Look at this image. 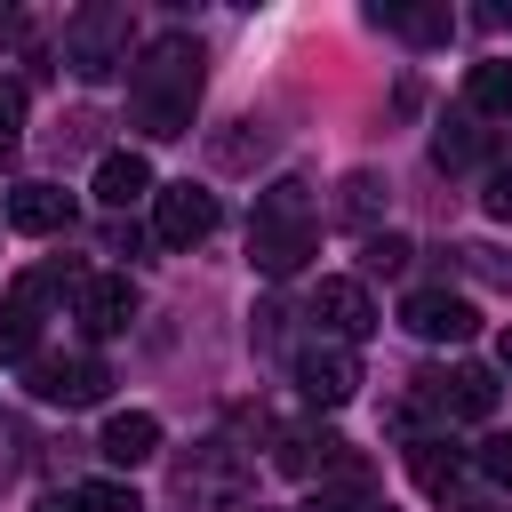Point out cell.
Returning a JSON list of instances; mask_svg holds the SVG:
<instances>
[{"mask_svg": "<svg viewBox=\"0 0 512 512\" xmlns=\"http://www.w3.org/2000/svg\"><path fill=\"white\" fill-rule=\"evenodd\" d=\"M152 232H160V248H192V240H208L216 232V192L208 184H160L152 192Z\"/></svg>", "mask_w": 512, "mask_h": 512, "instance_id": "obj_3", "label": "cell"}, {"mask_svg": "<svg viewBox=\"0 0 512 512\" xmlns=\"http://www.w3.org/2000/svg\"><path fill=\"white\" fill-rule=\"evenodd\" d=\"M296 392H304L312 408H344V400L360 392L352 352H336V344H304V352H296Z\"/></svg>", "mask_w": 512, "mask_h": 512, "instance_id": "obj_6", "label": "cell"}, {"mask_svg": "<svg viewBox=\"0 0 512 512\" xmlns=\"http://www.w3.org/2000/svg\"><path fill=\"white\" fill-rule=\"evenodd\" d=\"M64 64H72L80 80H112V72L128 64V16H120V8H80L72 32H64Z\"/></svg>", "mask_w": 512, "mask_h": 512, "instance_id": "obj_2", "label": "cell"}, {"mask_svg": "<svg viewBox=\"0 0 512 512\" xmlns=\"http://www.w3.org/2000/svg\"><path fill=\"white\" fill-rule=\"evenodd\" d=\"M344 216H352V224L376 216V176H352V184H344Z\"/></svg>", "mask_w": 512, "mask_h": 512, "instance_id": "obj_24", "label": "cell"}, {"mask_svg": "<svg viewBox=\"0 0 512 512\" xmlns=\"http://www.w3.org/2000/svg\"><path fill=\"white\" fill-rule=\"evenodd\" d=\"M16 128H24V88L0 80V144H16Z\"/></svg>", "mask_w": 512, "mask_h": 512, "instance_id": "obj_25", "label": "cell"}, {"mask_svg": "<svg viewBox=\"0 0 512 512\" xmlns=\"http://www.w3.org/2000/svg\"><path fill=\"white\" fill-rule=\"evenodd\" d=\"M128 96H136V128H144V136H184V128H192V104H200V40L160 32V40L136 56Z\"/></svg>", "mask_w": 512, "mask_h": 512, "instance_id": "obj_1", "label": "cell"}, {"mask_svg": "<svg viewBox=\"0 0 512 512\" xmlns=\"http://www.w3.org/2000/svg\"><path fill=\"white\" fill-rule=\"evenodd\" d=\"M160 184H152V160L144 152H104L96 160V200L104 208H136V200H152Z\"/></svg>", "mask_w": 512, "mask_h": 512, "instance_id": "obj_10", "label": "cell"}, {"mask_svg": "<svg viewBox=\"0 0 512 512\" xmlns=\"http://www.w3.org/2000/svg\"><path fill=\"white\" fill-rule=\"evenodd\" d=\"M480 208H488L496 224H512V168H496V176H488V192H480Z\"/></svg>", "mask_w": 512, "mask_h": 512, "instance_id": "obj_26", "label": "cell"}, {"mask_svg": "<svg viewBox=\"0 0 512 512\" xmlns=\"http://www.w3.org/2000/svg\"><path fill=\"white\" fill-rule=\"evenodd\" d=\"M408 472H416L424 496H448V488L464 480V456H456L448 440H416V448H408Z\"/></svg>", "mask_w": 512, "mask_h": 512, "instance_id": "obj_16", "label": "cell"}, {"mask_svg": "<svg viewBox=\"0 0 512 512\" xmlns=\"http://www.w3.org/2000/svg\"><path fill=\"white\" fill-rule=\"evenodd\" d=\"M432 160H440V168H464V160H480V128H472V120H448V128L432 136Z\"/></svg>", "mask_w": 512, "mask_h": 512, "instance_id": "obj_21", "label": "cell"}, {"mask_svg": "<svg viewBox=\"0 0 512 512\" xmlns=\"http://www.w3.org/2000/svg\"><path fill=\"white\" fill-rule=\"evenodd\" d=\"M336 456H344V440H336V432H312V424H288V432H280V448H272V464H280V472H296V480L328 472Z\"/></svg>", "mask_w": 512, "mask_h": 512, "instance_id": "obj_13", "label": "cell"}, {"mask_svg": "<svg viewBox=\"0 0 512 512\" xmlns=\"http://www.w3.org/2000/svg\"><path fill=\"white\" fill-rule=\"evenodd\" d=\"M400 328L424 336V344H464V336L480 328V312H472L464 296H448V288H416V296L400 304Z\"/></svg>", "mask_w": 512, "mask_h": 512, "instance_id": "obj_4", "label": "cell"}, {"mask_svg": "<svg viewBox=\"0 0 512 512\" xmlns=\"http://www.w3.org/2000/svg\"><path fill=\"white\" fill-rule=\"evenodd\" d=\"M72 512H144L128 480H80L72 488Z\"/></svg>", "mask_w": 512, "mask_h": 512, "instance_id": "obj_19", "label": "cell"}, {"mask_svg": "<svg viewBox=\"0 0 512 512\" xmlns=\"http://www.w3.org/2000/svg\"><path fill=\"white\" fill-rule=\"evenodd\" d=\"M368 512H384V504H368Z\"/></svg>", "mask_w": 512, "mask_h": 512, "instance_id": "obj_30", "label": "cell"}, {"mask_svg": "<svg viewBox=\"0 0 512 512\" xmlns=\"http://www.w3.org/2000/svg\"><path fill=\"white\" fill-rule=\"evenodd\" d=\"M376 24H400L408 40H448V8H376Z\"/></svg>", "mask_w": 512, "mask_h": 512, "instance_id": "obj_20", "label": "cell"}, {"mask_svg": "<svg viewBox=\"0 0 512 512\" xmlns=\"http://www.w3.org/2000/svg\"><path fill=\"white\" fill-rule=\"evenodd\" d=\"M304 512H368V464L344 448L328 472H320V488H312V504Z\"/></svg>", "mask_w": 512, "mask_h": 512, "instance_id": "obj_14", "label": "cell"}, {"mask_svg": "<svg viewBox=\"0 0 512 512\" xmlns=\"http://www.w3.org/2000/svg\"><path fill=\"white\" fill-rule=\"evenodd\" d=\"M480 472H488V480H512V440H488V448H480Z\"/></svg>", "mask_w": 512, "mask_h": 512, "instance_id": "obj_27", "label": "cell"}, {"mask_svg": "<svg viewBox=\"0 0 512 512\" xmlns=\"http://www.w3.org/2000/svg\"><path fill=\"white\" fill-rule=\"evenodd\" d=\"M104 384H112V368H104L96 352H80V360H48V352H32V392H40V400L88 408V400H104Z\"/></svg>", "mask_w": 512, "mask_h": 512, "instance_id": "obj_5", "label": "cell"}, {"mask_svg": "<svg viewBox=\"0 0 512 512\" xmlns=\"http://www.w3.org/2000/svg\"><path fill=\"white\" fill-rule=\"evenodd\" d=\"M136 320V288L120 280V272H88V288H80V328L88 336H120Z\"/></svg>", "mask_w": 512, "mask_h": 512, "instance_id": "obj_9", "label": "cell"}, {"mask_svg": "<svg viewBox=\"0 0 512 512\" xmlns=\"http://www.w3.org/2000/svg\"><path fill=\"white\" fill-rule=\"evenodd\" d=\"M16 32H24V24H16V8H0V40H16Z\"/></svg>", "mask_w": 512, "mask_h": 512, "instance_id": "obj_29", "label": "cell"}, {"mask_svg": "<svg viewBox=\"0 0 512 512\" xmlns=\"http://www.w3.org/2000/svg\"><path fill=\"white\" fill-rule=\"evenodd\" d=\"M408 256H416V248H408L400 232H376V240H368V272H400Z\"/></svg>", "mask_w": 512, "mask_h": 512, "instance_id": "obj_23", "label": "cell"}, {"mask_svg": "<svg viewBox=\"0 0 512 512\" xmlns=\"http://www.w3.org/2000/svg\"><path fill=\"white\" fill-rule=\"evenodd\" d=\"M256 224H304V184H296V176H280V184L256 200Z\"/></svg>", "mask_w": 512, "mask_h": 512, "instance_id": "obj_22", "label": "cell"}, {"mask_svg": "<svg viewBox=\"0 0 512 512\" xmlns=\"http://www.w3.org/2000/svg\"><path fill=\"white\" fill-rule=\"evenodd\" d=\"M112 464H144V456H160V416H144V408H120V416H104V440H96Z\"/></svg>", "mask_w": 512, "mask_h": 512, "instance_id": "obj_12", "label": "cell"}, {"mask_svg": "<svg viewBox=\"0 0 512 512\" xmlns=\"http://www.w3.org/2000/svg\"><path fill=\"white\" fill-rule=\"evenodd\" d=\"M440 408L448 416H464V424H480V416H496V368H456V376H440Z\"/></svg>", "mask_w": 512, "mask_h": 512, "instance_id": "obj_15", "label": "cell"}, {"mask_svg": "<svg viewBox=\"0 0 512 512\" xmlns=\"http://www.w3.org/2000/svg\"><path fill=\"white\" fill-rule=\"evenodd\" d=\"M496 368H504V376H512V328H504V336H496Z\"/></svg>", "mask_w": 512, "mask_h": 512, "instance_id": "obj_28", "label": "cell"}, {"mask_svg": "<svg viewBox=\"0 0 512 512\" xmlns=\"http://www.w3.org/2000/svg\"><path fill=\"white\" fill-rule=\"evenodd\" d=\"M312 240H320L312 216H304V224H256V232H248V264H256L264 280H288V272H304Z\"/></svg>", "mask_w": 512, "mask_h": 512, "instance_id": "obj_7", "label": "cell"}, {"mask_svg": "<svg viewBox=\"0 0 512 512\" xmlns=\"http://www.w3.org/2000/svg\"><path fill=\"white\" fill-rule=\"evenodd\" d=\"M8 224L32 232V240H48V232L72 224V192H56V184H16V192H8Z\"/></svg>", "mask_w": 512, "mask_h": 512, "instance_id": "obj_11", "label": "cell"}, {"mask_svg": "<svg viewBox=\"0 0 512 512\" xmlns=\"http://www.w3.org/2000/svg\"><path fill=\"white\" fill-rule=\"evenodd\" d=\"M312 320H320L328 336L360 344V336L376 328V304H368V288H360V280H320V288H312Z\"/></svg>", "mask_w": 512, "mask_h": 512, "instance_id": "obj_8", "label": "cell"}, {"mask_svg": "<svg viewBox=\"0 0 512 512\" xmlns=\"http://www.w3.org/2000/svg\"><path fill=\"white\" fill-rule=\"evenodd\" d=\"M32 344H40V304L16 288V296L0 304V360H32Z\"/></svg>", "mask_w": 512, "mask_h": 512, "instance_id": "obj_17", "label": "cell"}, {"mask_svg": "<svg viewBox=\"0 0 512 512\" xmlns=\"http://www.w3.org/2000/svg\"><path fill=\"white\" fill-rule=\"evenodd\" d=\"M464 104H472V112H512V64H504V56L472 64V72H464Z\"/></svg>", "mask_w": 512, "mask_h": 512, "instance_id": "obj_18", "label": "cell"}]
</instances>
